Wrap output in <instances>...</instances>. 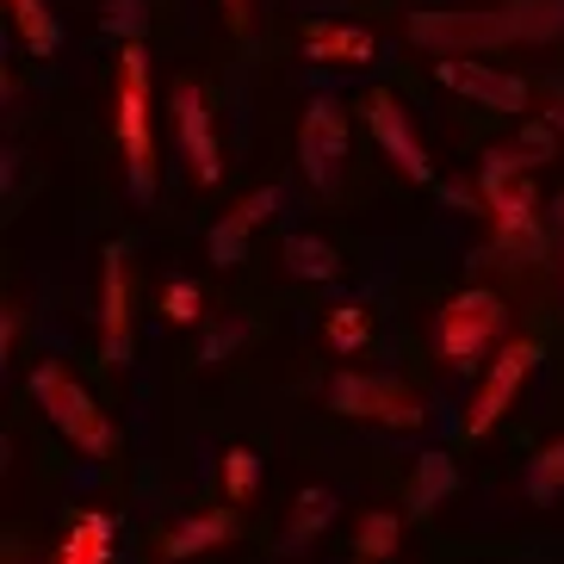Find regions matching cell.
Returning <instances> with one entry per match:
<instances>
[{"mask_svg":"<svg viewBox=\"0 0 564 564\" xmlns=\"http://www.w3.org/2000/svg\"><path fill=\"white\" fill-rule=\"evenodd\" d=\"M564 32V0H521L509 13H415L410 37L429 44L434 56H465V51H497L514 37H558Z\"/></svg>","mask_w":564,"mask_h":564,"instance_id":"obj_1","label":"cell"},{"mask_svg":"<svg viewBox=\"0 0 564 564\" xmlns=\"http://www.w3.org/2000/svg\"><path fill=\"white\" fill-rule=\"evenodd\" d=\"M118 143H124V167H131V193L150 199L155 193V150H150V56L143 44H124V68H118Z\"/></svg>","mask_w":564,"mask_h":564,"instance_id":"obj_2","label":"cell"},{"mask_svg":"<svg viewBox=\"0 0 564 564\" xmlns=\"http://www.w3.org/2000/svg\"><path fill=\"white\" fill-rule=\"evenodd\" d=\"M32 398L82 453H94V459L106 453V441H112V434H106V415L94 410L87 384H75V372H63V366H37L32 372Z\"/></svg>","mask_w":564,"mask_h":564,"instance_id":"obj_3","label":"cell"},{"mask_svg":"<svg viewBox=\"0 0 564 564\" xmlns=\"http://www.w3.org/2000/svg\"><path fill=\"white\" fill-rule=\"evenodd\" d=\"M502 329H509L502 299L497 292H484V285H471V292H459V299L441 311V354H447L453 366H478L484 354L497 348Z\"/></svg>","mask_w":564,"mask_h":564,"instance_id":"obj_4","label":"cell"},{"mask_svg":"<svg viewBox=\"0 0 564 564\" xmlns=\"http://www.w3.org/2000/svg\"><path fill=\"white\" fill-rule=\"evenodd\" d=\"M329 403L341 415L384 422V429H415V422H422V398L403 391L398 379H384V372H341V379L329 384Z\"/></svg>","mask_w":564,"mask_h":564,"instance_id":"obj_5","label":"cell"},{"mask_svg":"<svg viewBox=\"0 0 564 564\" xmlns=\"http://www.w3.org/2000/svg\"><path fill=\"white\" fill-rule=\"evenodd\" d=\"M299 162H304V181L316 193H335L341 186V162H348V118L335 100H311L304 112V131H299Z\"/></svg>","mask_w":564,"mask_h":564,"instance_id":"obj_6","label":"cell"},{"mask_svg":"<svg viewBox=\"0 0 564 564\" xmlns=\"http://www.w3.org/2000/svg\"><path fill=\"white\" fill-rule=\"evenodd\" d=\"M533 366H540V341H509V348L490 360L478 398H471V415H465V434H471V441H484V434L502 422V410L514 403V391H521V379H528Z\"/></svg>","mask_w":564,"mask_h":564,"instance_id":"obj_7","label":"cell"},{"mask_svg":"<svg viewBox=\"0 0 564 564\" xmlns=\"http://www.w3.org/2000/svg\"><path fill=\"white\" fill-rule=\"evenodd\" d=\"M366 124H372V143H379V150L391 155V162H398L403 181H415V186H429V181H434L429 150L415 143L410 112L398 106V94H391V87H372V94H366Z\"/></svg>","mask_w":564,"mask_h":564,"instance_id":"obj_8","label":"cell"},{"mask_svg":"<svg viewBox=\"0 0 564 564\" xmlns=\"http://www.w3.org/2000/svg\"><path fill=\"white\" fill-rule=\"evenodd\" d=\"M434 75H441V87L490 106V112H528V82H521V75H502V68H490V63H465V56H441Z\"/></svg>","mask_w":564,"mask_h":564,"instance_id":"obj_9","label":"cell"},{"mask_svg":"<svg viewBox=\"0 0 564 564\" xmlns=\"http://www.w3.org/2000/svg\"><path fill=\"white\" fill-rule=\"evenodd\" d=\"M174 118H181V150L186 162H193V174H199L205 186L224 181V162H217V131H212V112H205V94L193 82L174 94Z\"/></svg>","mask_w":564,"mask_h":564,"instance_id":"obj_10","label":"cell"},{"mask_svg":"<svg viewBox=\"0 0 564 564\" xmlns=\"http://www.w3.org/2000/svg\"><path fill=\"white\" fill-rule=\"evenodd\" d=\"M106 366H124L131 360V285H124V249H106Z\"/></svg>","mask_w":564,"mask_h":564,"instance_id":"obj_11","label":"cell"},{"mask_svg":"<svg viewBox=\"0 0 564 564\" xmlns=\"http://www.w3.org/2000/svg\"><path fill=\"white\" fill-rule=\"evenodd\" d=\"M267 212H280V186H261V193H249V199L236 205L224 224L212 230V261L217 267H242V254H249V230L261 224Z\"/></svg>","mask_w":564,"mask_h":564,"instance_id":"obj_12","label":"cell"},{"mask_svg":"<svg viewBox=\"0 0 564 564\" xmlns=\"http://www.w3.org/2000/svg\"><path fill=\"white\" fill-rule=\"evenodd\" d=\"M224 540H236V509H205L167 533V558H199V552L224 546Z\"/></svg>","mask_w":564,"mask_h":564,"instance_id":"obj_13","label":"cell"},{"mask_svg":"<svg viewBox=\"0 0 564 564\" xmlns=\"http://www.w3.org/2000/svg\"><path fill=\"white\" fill-rule=\"evenodd\" d=\"M304 56L311 63H372V32H360V25H311Z\"/></svg>","mask_w":564,"mask_h":564,"instance_id":"obj_14","label":"cell"},{"mask_svg":"<svg viewBox=\"0 0 564 564\" xmlns=\"http://www.w3.org/2000/svg\"><path fill=\"white\" fill-rule=\"evenodd\" d=\"M453 490H459V465H453L447 453H422V465L410 471V509L415 514H434Z\"/></svg>","mask_w":564,"mask_h":564,"instance_id":"obj_15","label":"cell"},{"mask_svg":"<svg viewBox=\"0 0 564 564\" xmlns=\"http://www.w3.org/2000/svg\"><path fill=\"white\" fill-rule=\"evenodd\" d=\"M106 558H112V521L106 514H82L75 533L63 540V558L56 564H106Z\"/></svg>","mask_w":564,"mask_h":564,"instance_id":"obj_16","label":"cell"},{"mask_svg":"<svg viewBox=\"0 0 564 564\" xmlns=\"http://www.w3.org/2000/svg\"><path fill=\"white\" fill-rule=\"evenodd\" d=\"M285 267H292L299 280H335V273H341V254H335L323 236H292V242H285Z\"/></svg>","mask_w":564,"mask_h":564,"instance_id":"obj_17","label":"cell"},{"mask_svg":"<svg viewBox=\"0 0 564 564\" xmlns=\"http://www.w3.org/2000/svg\"><path fill=\"white\" fill-rule=\"evenodd\" d=\"M7 7H13V25L25 32V51L51 56L56 51V19L44 13V0H7Z\"/></svg>","mask_w":564,"mask_h":564,"instance_id":"obj_18","label":"cell"},{"mask_svg":"<svg viewBox=\"0 0 564 564\" xmlns=\"http://www.w3.org/2000/svg\"><path fill=\"white\" fill-rule=\"evenodd\" d=\"M372 341V311L366 304H341V311H329V348L335 354H354Z\"/></svg>","mask_w":564,"mask_h":564,"instance_id":"obj_19","label":"cell"},{"mask_svg":"<svg viewBox=\"0 0 564 564\" xmlns=\"http://www.w3.org/2000/svg\"><path fill=\"white\" fill-rule=\"evenodd\" d=\"M564 490V441H552V447H540L533 453V465H528V497L533 502H552Z\"/></svg>","mask_w":564,"mask_h":564,"instance_id":"obj_20","label":"cell"},{"mask_svg":"<svg viewBox=\"0 0 564 564\" xmlns=\"http://www.w3.org/2000/svg\"><path fill=\"white\" fill-rule=\"evenodd\" d=\"M360 558H372V564L398 558V514H384V509L366 514L360 521Z\"/></svg>","mask_w":564,"mask_h":564,"instance_id":"obj_21","label":"cell"},{"mask_svg":"<svg viewBox=\"0 0 564 564\" xmlns=\"http://www.w3.org/2000/svg\"><path fill=\"white\" fill-rule=\"evenodd\" d=\"M254 478H261V459H254L249 447H230V453H224V490H230L236 509L254 497Z\"/></svg>","mask_w":564,"mask_h":564,"instance_id":"obj_22","label":"cell"},{"mask_svg":"<svg viewBox=\"0 0 564 564\" xmlns=\"http://www.w3.org/2000/svg\"><path fill=\"white\" fill-rule=\"evenodd\" d=\"M329 514H335V497L311 484V490L299 497V521H292V546H304V540H311L316 528H329Z\"/></svg>","mask_w":564,"mask_h":564,"instance_id":"obj_23","label":"cell"},{"mask_svg":"<svg viewBox=\"0 0 564 564\" xmlns=\"http://www.w3.org/2000/svg\"><path fill=\"white\" fill-rule=\"evenodd\" d=\"M162 311H167V323H199V285L193 280H174L162 292Z\"/></svg>","mask_w":564,"mask_h":564,"instance_id":"obj_24","label":"cell"},{"mask_svg":"<svg viewBox=\"0 0 564 564\" xmlns=\"http://www.w3.org/2000/svg\"><path fill=\"white\" fill-rule=\"evenodd\" d=\"M106 25L131 44V37H143V7H137V0H112V19H106Z\"/></svg>","mask_w":564,"mask_h":564,"instance_id":"obj_25","label":"cell"},{"mask_svg":"<svg viewBox=\"0 0 564 564\" xmlns=\"http://www.w3.org/2000/svg\"><path fill=\"white\" fill-rule=\"evenodd\" d=\"M236 335H242V329H224V335H212V341H205V354H199V360H224V354L236 348Z\"/></svg>","mask_w":564,"mask_h":564,"instance_id":"obj_26","label":"cell"},{"mask_svg":"<svg viewBox=\"0 0 564 564\" xmlns=\"http://www.w3.org/2000/svg\"><path fill=\"white\" fill-rule=\"evenodd\" d=\"M224 13H230V32H249V0H224Z\"/></svg>","mask_w":564,"mask_h":564,"instance_id":"obj_27","label":"cell"},{"mask_svg":"<svg viewBox=\"0 0 564 564\" xmlns=\"http://www.w3.org/2000/svg\"><path fill=\"white\" fill-rule=\"evenodd\" d=\"M546 118H552V124H558V131H564V87H558V94H552V112H546Z\"/></svg>","mask_w":564,"mask_h":564,"instance_id":"obj_28","label":"cell"},{"mask_svg":"<svg viewBox=\"0 0 564 564\" xmlns=\"http://www.w3.org/2000/svg\"><path fill=\"white\" fill-rule=\"evenodd\" d=\"M558 224H564V193H558Z\"/></svg>","mask_w":564,"mask_h":564,"instance_id":"obj_29","label":"cell"}]
</instances>
